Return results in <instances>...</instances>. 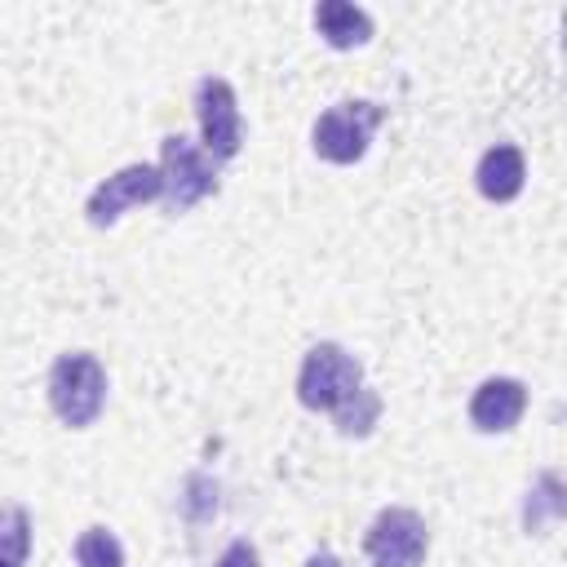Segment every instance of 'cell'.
Returning a JSON list of instances; mask_svg holds the SVG:
<instances>
[{"label":"cell","mask_w":567,"mask_h":567,"mask_svg":"<svg viewBox=\"0 0 567 567\" xmlns=\"http://www.w3.org/2000/svg\"><path fill=\"white\" fill-rule=\"evenodd\" d=\"M523 177H527V159H523V151L509 146V142L483 151V159H478V168H474L478 190H483L487 199H496V204L514 199V195L523 190Z\"/></svg>","instance_id":"9c48e42d"},{"label":"cell","mask_w":567,"mask_h":567,"mask_svg":"<svg viewBox=\"0 0 567 567\" xmlns=\"http://www.w3.org/2000/svg\"><path fill=\"white\" fill-rule=\"evenodd\" d=\"M359 390H363V368L350 350H341L337 341H319L306 350L301 372H297V399L306 408L337 416Z\"/></svg>","instance_id":"7a4b0ae2"},{"label":"cell","mask_w":567,"mask_h":567,"mask_svg":"<svg viewBox=\"0 0 567 567\" xmlns=\"http://www.w3.org/2000/svg\"><path fill=\"white\" fill-rule=\"evenodd\" d=\"M31 554V518L22 505H0V563L22 567Z\"/></svg>","instance_id":"8fae6325"},{"label":"cell","mask_w":567,"mask_h":567,"mask_svg":"<svg viewBox=\"0 0 567 567\" xmlns=\"http://www.w3.org/2000/svg\"><path fill=\"white\" fill-rule=\"evenodd\" d=\"M315 27L332 49H354V44H368V35H372L368 9H359L350 0H323L315 9Z\"/></svg>","instance_id":"30bf717a"},{"label":"cell","mask_w":567,"mask_h":567,"mask_svg":"<svg viewBox=\"0 0 567 567\" xmlns=\"http://www.w3.org/2000/svg\"><path fill=\"white\" fill-rule=\"evenodd\" d=\"M75 563L80 567H124V545L106 527H89L75 540Z\"/></svg>","instance_id":"7c38bea8"},{"label":"cell","mask_w":567,"mask_h":567,"mask_svg":"<svg viewBox=\"0 0 567 567\" xmlns=\"http://www.w3.org/2000/svg\"><path fill=\"white\" fill-rule=\"evenodd\" d=\"M159 177H164V199L173 213H186L195 208L204 195L217 190V159L195 146L190 137L182 133H168L159 142Z\"/></svg>","instance_id":"3957f363"},{"label":"cell","mask_w":567,"mask_h":567,"mask_svg":"<svg viewBox=\"0 0 567 567\" xmlns=\"http://www.w3.org/2000/svg\"><path fill=\"white\" fill-rule=\"evenodd\" d=\"M306 567H346V563H341V558H332V554H323V549H319V554H310V558H306Z\"/></svg>","instance_id":"2e32d148"},{"label":"cell","mask_w":567,"mask_h":567,"mask_svg":"<svg viewBox=\"0 0 567 567\" xmlns=\"http://www.w3.org/2000/svg\"><path fill=\"white\" fill-rule=\"evenodd\" d=\"M195 115H199V137L213 159L239 155L244 142V120H239V97L221 75H204L195 84Z\"/></svg>","instance_id":"8992f818"},{"label":"cell","mask_w":567,"mask_h":567,"mask_svg":"<svg viewBox=\"0 0 567 567\" xmlns=\"http://www.w3.org/2000/svg\"><path fill=\"white\" fill-rule=\"evenodd\" d=\"M0 567H13V563H0Z\"/></svg>","instance_id":"e0dca14e"},{"label":"cell","mask_w":567,"mask_h":567,"mask_svg":"<svg viewBox=\"0 0 567 567\" xmlns=\"http://www.w3.org/2000/svg\"><path fill=\"white\" fill-rule=\"evenodd\" d=\"M363 549H368L372 567H421L425 549H430L425 518L416 509L390 505V509H381L372 518V527L363 536Z\"/></svg>","instance_id":"5b68a950"},{"label":"cell","mask_w":567,"mask_h":567,"mask_svg":"<svg viewBox=\"0 0 567 567\" xmlns=\"http://www.w3.org/2000/svg\"><path fill=\"white\" fill-rule=\"evenodd\" d=\"M159 195H164V177H159L155 164H124V168H115L106 182L93 186L84 213H89L93 226H115V221L124 217V208L151 204V199H159Z\"/></svg>","instance_id":"52a82bcc"},{"label":"cell","mask_w":567,"mask_h":567,"mask_svg":"<svg viewBox=\"0 0 567 567\" xmlns=\"http://www.w3.org/2000/svg\"><path fill=\"white\" fill-rule=\"evenodd\" d=\"M102 403H106V368L97 363V354L89 350L58 354V363L49 368V408L58 412V421L84 430L97 421Z\"/></svg>","instance_id":"6da1fadb"},{"label":"cell","mask_w":567,"mask_h":567,"mask_svg":"<svg viewBox=\"0 0 567 567\" xmlns=\"http://www.w3.org/2000/svg\"><path fill=\"white\" fill-rule=\"evenodd\" d=\"M527 412V385L514 377H487L470 399V421L483 434H505Z\"/></svg>","instance_id":"ba28073f"},{"label":"cell","mask_w":567,"mask_h":567,"mask_svg":"<svg viewBox=\"0 0 567 567\" xmlns=\"http://www.w3.org/2000/svg\"><path fill=\"white\" fill-rule=\"evenodd\" d=\"M213 567H261V558H257V549L248 540H230Z\"/></svg>","instance_id":"9a60e30c"},{"label":"cell","mask_w":567,"mask_h":567,"mask_svg":"<svg viewBox=\"0 0 567 567\" xmlns=\"http://www.w3.org/2000/svg\"><path fill=\"white\" fill-rule=\"evenodd\" d=\"M377 416H381V399H377V390H372V385H363V390H359V394L337 412V430H341V434H350V439H363V434H372Z\"/></svg>","instance_id":"4fadbf2b"},{"label":"cell","mask_w":567,"mask_h":567,"mask_svg":"<svg viewBox=\"0 0 567 567\" xmlns=\"http://www.w3.org/2000/svg\"><path fill=\"white\" fill-rule=\"evenodd\" d=\"M563 514V487H558V478L554 474H545L532 492H527V509H523V523H527V532H540L545 523H554Z\"/></svg>","instance_id":"5bb4252c"},{"label":"cell","mask_w":567,"mask_h":567,"mask_svg":"<svg viewBox=\"0 0 567 567\" xmlns=\"http://www.w3.org/2000/svg\"><path fill=\"white\" fill-rule=\"evenodd\" d=\"M381 124V106L377 102H337L332 111H323L315 120V155H323L328 164H354L363 159L372 133Z\"/></svg>","instance_id":"277c9868"}]
</instances>
